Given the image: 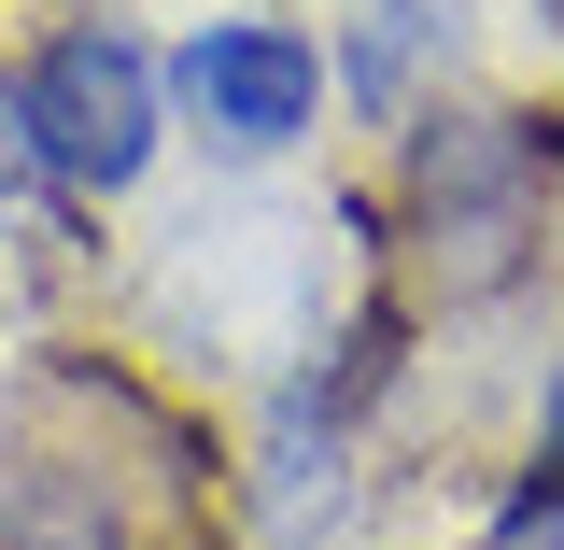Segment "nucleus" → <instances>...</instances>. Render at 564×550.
Returning a JSON list of instances; mask_svg holds the SVG:
<instances>
[{"label":"nucleus","mask_w":564,"mask_h":550,"mask_svg":"<svg viewBox=\"0 0 564 550\" xmlns=\"http://www.w3.org/2000/svg\"><path fill=\"white\" fill-rule=\"evenodd\" d=\"M14 438H43V452H70V466H99L113 494H141L155 522H198L212 508V423L170 396V381H141L128 353H29L14 367Z\"/></svg>","instance_id":"obj_3"},{"label":"nucleus","mask_w":564,"mask_h":550,"mask_svg":"<svg viewBox=\"0 0 564 550\" xmlns=\"http://www.w3.org/2000/svg\"><path fill=\"white\" fill-rule=\"evenodd\" d=\"M325 57H339V114L395 141L423 99H452V0H352Z\"/></svg>","instance_id":"obj_5"},{"label":"nucleus","mask_w":564,"mask_h":550,"mask_svg":"<svg viewBox=\"0 0 564 550\" xmlns=\"http://www.w3.org/2000/svg\"><path fill=\"white\" fill-rule=\"evenodd\" d=\"M170 114H184V141H212V155L254 170V155H296L339 114V57H325V29L240 0V14H198L170 43Z\"/></svg>","instance_id":"obj_4"},{"label":"nucleus","mask_w":564,"mask_h":550,"mask_svg":"<svg viewBox=\"0 0 564 550\" xmlns=\"http://www.w3.org/2000/svg\"><path fill=\"white\" fill-rule=\"evenodd\" d=\"M536 29H551V43H564V0H536Z\"/></svg>","instance_id":"obj_7"},{"label":"nucleus","mask_w":564,"mask_h":550,"mask_svg":"<svg viewBox=\"0 0 564 550\" xmlns=\"http://www.w3.org/2000/svg\"><path fill=\"white\" fill-rule=\"evenodd\" d=\"M494 508H522V522H551V537H564V367H551V396H536V438H522V481L494 494Z\"/></svg>","instance_id":"obj_6"},{"label":"nucleus","mask_w":564,"mask_h":550,"mask_svg":"<svg viewBox=\"0 0 564 550\" xmlns=\"http://www.w3.org/2000/svg\"><path fill=\"white\" fill-rule=\"evenodd\" d=\"M551 212H564V114L536 99H423L395 128L381 198H352L367 269L410 296L423 325L494 311L551 269Z\"/></svg>","instance_id":"obj_1"},{"label":"nucleus","mask_w":564,"mask_h":550,"mask_svg":"<svg viewBox=\"0 0 564 550\" xmlns=\"http://www.w3.org/2000/svg\"><path fill=\"white\" fill-rule=\"evenodd\" d=\"M14 114H29V155L70 212H113L170 155V43H141L128 14H57L29 57H14Z\"/></svg>","instance_id":"obj_2"}]
</instances>
